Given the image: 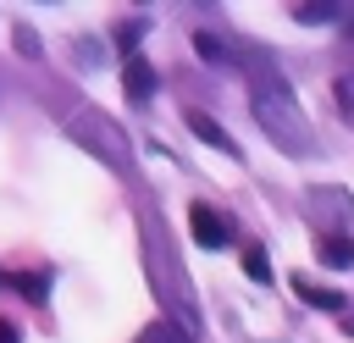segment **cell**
<instances>
[{
	"mask_svg": "<svg viewBox=\"0 0 354 343\" xmlns=\"http://www.w3.org/2000/svg\"><path fill=\"white\" fill-rule=\"evenodd\" d=\"M194 50H199L210 66H232V61H238V55L227 50V39H216V33H194Z\"/></svg>",
	"mask_w": 354,
	"mask_h": 343,
	"instance_id": "8",
	"label": "cell"
},
{
	"mask_svg": "<svg viewBox=\"0 0 354 343\" xmlns=\"http://www.w3.org/2000/svg\"><path fill=\"white\" fill-rule=\"evenodd\" d=\"M293 293H299L304 304H315V310H332V315L348 310V299H343L337 288H321V282H310V277H293Z\"/></svg>",
	"mask_w": 354,
	"mask_h": 343,
	"instance_id": "7",
	"label": "cell"
},
{
	"mask_svg": "<svg viewBox=\"0 0 354 343\" xmlns=\"http://www.w3.org/2000/svg\"><path fill=\"white\" fill-rule=\"evenodd\" d=\"M337 105L354 111V72H337Z\"/></svg>",
	"mask_w": 354,
	"mask_h": 343,
	"instance_id": "13",
	"label": "cell"
},
{
	"mask_svg": "<svg viewBox=\"0 0 354 343\" xmlns=\"http://www.w3.org/2000/svg\"><path fill=\"white\" fill-rule=\"evenodd\" d=\"M11 282H17L33 304H44V299H50V271H22V277H11Z\"/></svg>",
	"mask_w": 354,
	"mask_h": 343,
	"instance_id": "9",
	"label": "cell"
},
{
	"mask_svg": "<svg viewBox=\"0 0 354 343\" xmlns=\"http://www.w3.org/2000/svg\"><path fill=\"white\" fill-rule=\"evenodd\" d=\"M315 254H321V266H332V271H354V238H348V232H321Z\"/></svg>",
	"mask_w": 354,
	"mask_h": 343,
	"instance_id": "6",
	"label": "cell"
},
{
	"mask_svg": "<svg viewBox=\"0 0 354 343\" xmlns=\"http://www.w3.org/2000/svg\"><path fill=\"white\" fill-rule=\"evenodd\" d=\"M188 227H194V243H199V249H221V243L232 238V232H227V221H221L205 199H194V205H188Z\"/></svg>",
	"mask_w": 354,
	"mask_h": 343,
	"instance_id": "3",
	"label": "cell"
},
{
	"mask_svg": "<svg viewBox=\"0 0 354 343\" xmlns=\"http://www.w3.org/2000/svg\"><path fill=\"white\" fill-rule=\"evenodd\" d=\"M0 343H22V332H17L11 321H0Z\"/></svg>",
	"mask_w": 354,
	"mask_h": 343,
	"instance_id": "16",
	"label": "cell"
},
{
	"mask_svg": "<svg viewBox=\"0 0 354 343\" xmlns=\"http://www.w3.org/2000/svg\"><path fill=\"white\" fill-rule=\"evenodd\" d=\"M337 11H343V6H326V0H315V6H299L293 17H299V22H332Z\"/></svg>",
	"mask_w": 354,
	"mask_h": 343,
	"instance_id": "12",
	"label": "cell"
},
{
	"mask_svg": "<svg viewBox=\"0 0 354 343\" xmlns=\"http://www.w3.org/2000/svg\"><path fill=\"white\" fill-rule=\"evenodd\" d=\"M249 111H254V122L266 127V138L282 155H304L310 149V116H304V105L288 89L277 61H254L249 66Z\"/></svg>",
	"mask_w": 354,
	"mask_h": 343,
	"instance_id": "1",
	"label": "cell"
},
{
	"mask_svg": "<svg viewBox=\"0 0 354 343\" xmlns=\"http://www.w3.org/2000/svg\"><path fill=\"white\" fill-rule=\"evenodd\" d=\"M66 133H72L77 144H88L105 166H122V160H127V155H122V144H127L122 127H116L111 116H100V111H72V116H66Z\"/></svg>",
	"mask_w": 354,
	"mask_h": 343,
	"instance_id": "2",
	"label": "cell"
},
{
	"mask_svg": "<svg viewBox=\"0 0 354 343\" xmlns=\"http://www.w3.org/2000/svg\"><path fill=\"white\" fill-rule=\"evenodd\" d=\"M17 50H22V55H28V61H33V55H39V39H33V28H17Z\"/></svg>",
	"mask_w": 354,
	"mask_h": 343,
	"instance_id": "14",
	"label": "cell"
},
{
	"mask_svg": "<svg viewBox=\"0 0 354 343\" xmlns=\"http://www.w3.org/2000/svg\"><path fill=\"white\" fill-rule=\"evenodd\" d=\"M122 89H127L133 105H149V100H155V66H149L144 55H127V66H122Z\"/></svg>",
	"mask_w": 354,
	"mask_h": 343,
	"instance_id": "4",
	"label": "cell"
},
{
	"mask_svg": "<svg viewBox=\"0 0 354 343\" xmlns=\"http://www.w3.org/2000/svg\"><path fill=\"white\" fill-rule=\"evenodd\" d=\"M133 343H183V337H177V326H171V321H149Z\"/></svg>",
	"mask_w": 354,
	"mask_h": 343,
	"instance_id": "11",
	"label": "cell"
},
{
	"mask_svg": "<svg viewBox=\"0 0 354 343\" xmlns=\"http://www.w3.org/2000/svg\"><path fill=\"white\" fill-rule=\"evenodd\" d=\"M188 127H194V133H199V138H205L210 149H221V155H232V160L243 155V149L232 144V133H227V127H221V122H216L210 111H188Z\"/></svg>",
	"mask_w": 354,
	"mask_h": 343,
	"instance_id": "5",
	"label": "cell"
},
{
	"mask_svg": "<svg viewBox=\"0 0 354 343\" xmlns=\"http://www.w3.org/2000/svg\"><path fill=\"white\" fill-rule=\"evenodd\" d=\"M243 271H249V282H266V277H271L266 249H254V243H249V249H243Z\"/></svg>",
	"mask_w": 354,
	"mask_h": 343,
	"instance_id": "10",
	"label": "cell"
},
{
	"mask_svg": "<svg viewBox=\"0 0 354 343\" xmlns=\"http://www.w3.org/2000/svg\"><path fill=\"white\" fill-rule=\"evenodd\" d=\"M138 33H144V22H122V28H116V39H122V44H133Z\"/></svg>",
	"mask_w": 354,
	"mask_h": 343,
	"instance_id": "15",
	"label": "cell"
}]
</instances>
